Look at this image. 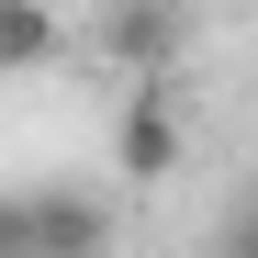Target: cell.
I'll use <instances>...</instances> for the list:
<instances>
[{
	"instance_id": "6da1fadb",
	"label": "cell",
	"mask_w": 258,
	"mask_h": 258,
	"mask_svg": "<svg viewBox=\"0 0 258 258\" xmlns=\"http://www.w3.org/2000/svg\"><path fill=\"white\" fill-rule=\"evenodd\" d=\"M90 45H101L112 68H135V79H168L180 45H191V0H101Z\"/></svg>"
},
{
	"instance_id": "7a4b0ae2",
	"label": "cell",
	"mask_w": 258,
	"mask_h": 258,
	"mask_svg": "<svg viewBox=\"0 0 258 258\" xmlns=\"http://www.w3.org/2000/svg\"><path fill=\"white\" fill-rule=\"evenodd\" d=\"M0 247H12V258H101L112 225H101L79 191H23L12 213H0Z\"/></svg>"
},
{
	"instance_id": "3957f363",
	"label": "cell",
	"mask_w": 258,
	"mask_h": 258,
	"mask_svg": "<svg viewBox=\"0 0 258 258\" xmlns=\"http://www.w3.org/2000/svg\"><path fill=\"white\" fill-rule=\"evenodd\" d=\"M112 168L135 191L180 168V79H135V101H123V123H112Z\"/></svg>"
},
{
	"instance_id": "277c9868",
	"label": "cell",
	"mask_w": 258,
	"mask_h": 258,
	"mask_svg": "<svg viewBox=\"0 0 258 258\" xmlns=\"http://www.w3.org/2000/svg\"><path fill=\"white\" fill-rule=\"evenodd\" d=\"M56 56V12L45 0H0V68H45Z\"/></svg>"
},
{
	"instance_id": "5b68a950",
	"label": "cell",
	"mask_w": 258,
	"mask_h": 258,
	"mask_svg": "<svg viewBox=\"0 0 258 258\" xmlns=\"http://www.w3.org/2000/svg\"><path fill=\"white\" fill-rule=\"evenodd\" d=\"M213 258H258V191H236L213 213Z\"/></svg>"
},
{
	"instance_id": "8992f818",
	"label": "cell",
	"mask_w": 258,
	"mask_h": 258,
	"mask_svg": "<svg viewBox=\"0 0 258 258\" xmlns=\"http://www.w3.org/2000/svg\"><path fill=\"white\" fill-rule=\"evenodd\" d=\"M247 12H258V0H247Z\"/></svg>"
}]
</instances>
